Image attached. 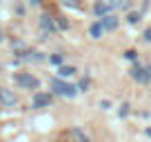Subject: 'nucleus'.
<instances>
[{
	"instance_id": "20e7f679",
	"label": "nucleus",
	"mask_w": 151,
	"mask_h": 142,
	"mask_svg": "<svg viewBox=\"0 0 151 142\" xmlns=\"http://www.w3.org/2000/svg\"><path fill=\"white\" fill-rule=\"evenodd\" d=\"M51 104V95L49 93H36V98H33V107H49Z\"/></svg>"
},
{
	"instance_id": "423d86ee",
	"label": "nucleus",
	"mask_w": 151,
	"mask_h": 142,
	"mask_svg": "<svg viewBox=\"0 0 151 142\" xmlns=\"http://www.w3.org/2000/svg\"><path fill=\"white\" fill-rule=\"evenodd\" d=\"M40 27H42V31H45V33L56 31V24H53V20L49 18V16H42V18H40Z\"/></svg>"
},
{
	"instance_id": "4468645a",
	"label": "nucleus",
	"mask_w": 151,
	"mask_h": 142,
	"mask_svg": "<svg viewBox=\"0 0 151 142\" xmlns=\"http://www.w3.org/2000/svg\"><path fill=\"white\" fill-rule=\"evenodd\" d=\"M145 40H147V42H151V29H147V31H145Z\"/></svg>"
},
{
	"instance_id": "ddd939ff",
	"label": "nucleus",
	"mask_w": 151,
	"mask_h": 142,
	"mask_svg": "<svg viewBox=\"0 0 151 142\" xmlns=\"http://www.w3.org/2000/svg\"><path fill=\"white\" fill-rule=\"evenodd\" d=\"M58 27H60V29H67V27H69V22H67V20H58Z\"/></svg>"
},
{
	"instance_id": "1a4fd4ad",
	"label": "nucleus",
	"mask_w": 151,
	"mask_h": 142,
	"mask_svg": "<svg viewBox=\"0 0 151 142\" xmlns=\"http://www.w3.org/2000/svg\"><path fill=\"white\" fill-rule=\"evenodd\" d=\"M102 31H104L102 22H96L93 27H91V36H93V38H100V36H102Z\"/></svg>"
},
{
	"instance_id": "2eb2a0df",
	"label": "nucleus",
	"mask_w": 151,
	"mask_h": 142,
	"mask_svg": "<svg viewBox=\"0 0 151 142\" xmlns=\"http://www.w3.org/2000/svg\"><path fill=\"white\" fill-rule=\"evenodd\" d=\"M51 62H56V65H60V62H62V58H60V56H53V58H51Z\"/></svg>"
},
{
	"instance_id": "7ed1b4c3",
	"label": "nucleus",
	"mask_w": 151,
	"mask_h": 142,
	"mask_svg": "<svg viewBox=\"0 0 151 142\" xmlns=\"http://www.w3.org/2000/svg\"><path fill=\"white\" fill-rule=\"evenodd\" d=\"M131 78H133V80H138V82H147L151 76H149V71L142 69V67H133V69H131Z\"/></svg>"
},
{
	"instance_id": "9b49d317",
	"label": "nucleus",
	"mask_w": 151,
	"mask_h": 142,
	"mask_svg": "<svg viewBox=\"0 0 151 142\" xmlns=\"http://www.w3.org/2000/svg\"><path fill=\"white\" fill-rule=\"evenodd\" d=\"M104 2H107L111 9H116V7H122V5H124V0H104Z\"/></svg>"
},
{
	"instance_id": "39448f33",
	"label": "nucleus",
	"mask_w": 151,
	"mask_h": 142,
	"mask_svg": "<svg viewBox=\"0 0 151 142\" xmlns=\"http://www.w3.org/2000/svg\"><path fill=\"white\" fill-rule=\"evenodd\" d=\"M100 22H102V27L107 29V31H113V29L118 27V18H116V16H102V20H100Z\"/></svg>"
},
{
	"instance_id": "0eeeda50",
	"label": "nucleus",
	"mask_w": 151,
	"mask_h": 142,
	"mask_svg": "<svg viewBox=\"0 0 151 142\" xmlns=\"http://www.w3.org/2000/svg\"><path fill=\"white\" fill-rule=\"evenodd\" d=\"M0 100H2L7 107H14V104L18 102V100H16V95L11 93V91H0Z\"/></svg>"
},
{
	"instance_id": "f8f14e48",
	"label": "nucleus",
	"mask_w": 151,
	"mask_h": 142,
	"mask_svg": "<svg viewBox=\"0 0 151 142\" xmlns=\"http://www.w3.org/2000/svg\"><path fill=\"white\" fill-rule=\"evenodd\" d=\"M138 20H140V16H138V14H129V22H131V24H136Z\"/></svg>"
},
{
	"instance_id": "f03ea898",
	"label": "nucleus",
	"mask_w": 151,
	"mask_h": 142,
	"mask_svg": "<svg viewBox=\"0 0 151 142\" xmlns=\"http://www.w3.org/2000/svg\"><path fill=\"white\" fill-rule=\"evenodd\" d=\"M16 82H18L22 89H38V85H40L38 78H33L31 73H18V76H16Z\"/></svg>"
},
{
	"instance_id": "dca6fc26",
	"label": "nucleus",
	"mask_w": 151,
	"mask_h": 142,
	"mask_svg": "<svg viewBox=\"0 0 151 142\" xmlns=\"http://www.w3.org/2000/svg\"><path fill=\"white\" fill-rule=\"evenodd\" d=\"M62 2H65V5H71V7H76V2H73V0H62Z\"/></svg>"
},
{
	"instance_id": "a211bd4d",
	"label": "nucleus",
	"mask_w": 151,
	"mask_h": 142,
	"mask_svg": "<svg viewBox=\"0 0 151 142\" xmlns=\"http://www.w3.org/2000/svg\"><path fill=\"white\" fill-rule=\"evenodd\" d=\"M0 40H2V31H0Z\"/></svg>"
},
{
	"instance_id": "6e6552de",
	"label": "nucleus",
	"mask_w": 151,
	"mask_h": 142,
	"mask_svg": "<svg viewBox=\"0 0 151 142\" xmlns=\"http://www.w3.org/2000/svg\"><path fill=\"white\" fill-rule=\"evenodd\" d=\"M93 11H96V16H109V11H111V7L104 2V0H100L98 5L93 7Z\"/></svg>"
},
{
	"instance_id": "9d476101",
	"label": "nucleus",
	"mask_w": 151,
	"mask_h": 142,
	"mask_svg": "<svg viewBox=\"0 0 151 142\" xmlns=\"http://www.w3.org/2000/svg\"><path fill=\"white\" fill-rule=\"evenodd\" d=\"M58 73H60V78H67V76H73L76 69H73V67H60V69H58Z\"/></svg>"
},
{
	"instance_id": "f257e3e1",
	"label": "nucleus",
	"mask_w": 151,
	"mask_h": 142,
	"mask_svg": "<svg viewBox=\"0 0 151 142\" xmlns=\"http://www.w3.org/2000/svg\"><path fill=\"white\" fill-rule=\"evenodd\" d=\"M51 87H53V91H56L58 95H62V98H73L76 91H78L73 85H69V82L60 80V78H53V80H51Z\"/></svg>"
},
{
	"instance_id": "f3484780",
	"label": "nucleus",
	"mask_w": 151,
	"mask_h": 142,
	"mask_svg": "<svg viewBox=\"0 0 151 142\" xmlns=\"http://www.w3.org/2000/svg\"><path fill=\"white\" fill-rule=\"evenodd\" d=\"M29 2H31V5H40V2H42V0H29Z\"/></svg>"
}]
</instances>
